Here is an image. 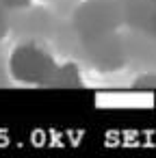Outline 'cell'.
<instances>
[{"mask_svg":"<svg viewBox=\"0 0 156 158\" xmlns=\"http://www.w3.org/2000/svg\"><path fill=\"white\" fill-rule=\"evenodd\" d=\"M59 67L54 56L37 44H20L9 56V74L24 87H52Z\"/></svg>","mask_w":156,"mask_h":158,"instance_id":"1","label":"cell"},{"mask_svg":"<svg viewBox=\"0 0 156 158\" xmlns=\"http://www.w3.org/2000/svg\"><path fill=\"white\" fill-rule=\"evenodd\" d=\"M33 5V0H0V7H5L7 11L9 9H26Z\"/></svg>","mask_w":156,"mask_h":158,"instance_id":"2","label":"cell"},{"mask_svg":"<svg viewBox=\"0 0 156 158\" xmlns=\"http://www.w3.org/2000/svg\"><path fill=\"white\" fill-rule=\"evenodd\" d=\"M9 33V20H7V9L0 7V39H5Z\"/></svg>","mask_w":156,"mask_h":158,"instance_id":"3","label":"cell"},{"mask_svg":"<svg viewBox=\"0 0 156 158\" xmlns=\"http://www.w3.org/2000/svg\"><path fill=\"white\" fill-rule=\"evenodd\" d=\"M134 87H141V89H150V87H156V76H150V74H145L143 78H139V80L134 82Z\"/></svg>","mask_w":156,"mask_h":158,"instance_id":"4","label":"cell"},{"mask_svg":"<svg viewBox=\"0 0 156 158\" xmlns=\"http://www.w3.org/2000/svg\"><path fill=\"white\" fill-rule=\"evenodd\" d=\"M150 2H152V5H154V7H156V0H150Z\"/></svg>","mask_w":156,"mask_h":158,"instance_id":"5","label":"cell"}]
</instances>
